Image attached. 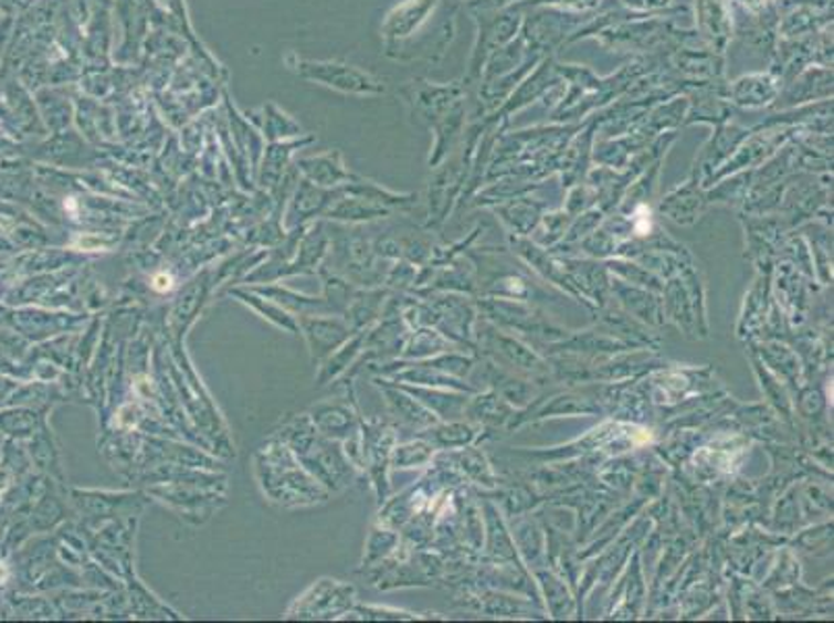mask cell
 I'll list each match as a JSON object with an SVG mask.
<instances>
[{
    "label": "cell",
    "instance_id": "1",
    "mask_svg": "<svg viewBox=\"0 0 834 623\" xmlns=\"http://www.w3.org/2000/svg\"><path fill=\"white\" fill-rule=\"evenodd\" d=\"M156 287L158 289H171V277H167V275H160V277H156Z\"/></svg>",
    "mask_w": 834,
    "mask_h": 623
},
{
    "label": "cell",
    "instance_id": "2",
    "mask_svg": "<svg viewBox=\"0 0 834 623\" xmlns=\"http://www.w3.org/2000/svg\"><path fill=\"white\" fill-rule=\"evenodd\" d=\"M4 578H7V571H4V568H2V563H0V584L4 582Z\"/></svg>",
    "mask_w": 834,
    "mask_h": 623
}]
</instances>
